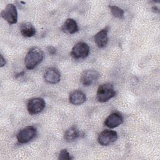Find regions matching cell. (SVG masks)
<instances>
[{
    "label": "cell",
    "instance_id": "6da1fadb",
    "mask_svg": "<svg viewBox=\"0 0 160 160\" xmlns=\"http://www.w3.org/2000/svg\"><path fill=\"white\" fill-rule=\"evenodd\" d=\"M44 58V54L42 50L38 48L34 47L29 49L27 53L24 64L28 69H32L40 64Z\"/></svg>",
    "mask_w": 160,
    "mask_h": 160
},
{
    "label": "cell",
    "instance_id": "7a4b0ae2",
    "mask_svg": "<svg viewBox=\"0 0 160 160\" xmlns=\"http://www.w3.org/2000/svg\"><path fill=\"white\" fill-rule=\"evenodd\" d=\"M116 96V91L112 84L106 83L100 85L97 90L96 99L100 102H104Z\"/></svg>",
    "mask_w": 160,
    "mask_h": 160
},
{
    "label": "cell",
    "instance_id": "3957f363",
    "mask_svg": "<svg viewBox=\"0 0 160 160\" xmlns=\"http://www.w3.org/2000/svg\"><path fill=\"white\" fill-rule=\"evenodd\" d=\"M36 133V129L34 126H29L21 129L18 132L16 138L20 143H27L34 138Z\"/></svg>",
    "mask_w": 160,
    "mask_h": 160
},
{
    "label": "cell",
    "instance_id": "277c9868",
    "mask_svg": "<svg viewBox=\"0 0 160 160\" xmlns=\"http://www.w3.org/2000/svg\"><path fill=\"white\" fill-rule=\"evenodd\" d=\"M89 53V47L88 44L84 42L77 43L72 48L71 54L74 59H84L86 58Z\"/></svg>",
    "mask_w": 160,
    "mask_h": 160
},
{
    "label": "cell",
    "instance_id": "5b68a950",
    "mask_svg": "<svg viewBox=\"0 0 160 160\" xmlns=\"http://www.w3.org/2000/svg\"><path fill=\"white\" fill-rule=\"evenodd\" d=\"M1 16L9 24H16L18 21V12L16 7L12 4H8L1 12Z\"/></svg>",
    "mask_w": 160,
    "mask_h": 160
},
{
    "label": "cell",
    "instance_id": "8992f818",
    "mask_svg": "<svg viewBox=\"0 0 160 160\" xmlns=\"http://www.w3.org/2000/svg\"><path fill=\"white\" fill-rule=\"evenodd\" d=\"M118 139V133L115 131L104 130L98 136V141L102 146H108Z\"/></svg>",
    "mask_w": 160,
    "mask_h": 160
},
{
    "label": "cell",
    "instance_id": "52a82bcc",
    "mask_svg": "<svg viewBox=\"0 0 160 160\" xmlns=\"http://www.w3.org/2000/svg\"><path fill=\"white\" fill-rule=\"evenodd\" d=\"M45 101L42 98H36L31 99L27 104L28 111L31 114L39 113L45 108Z\"/></svg>",
    "mask_w": 160,
    "mask_h": 160
},
{
    "label": "cell",
    "instance_id": "ba28073f",
    "mask_svg": "<svg viewBox=\"0 0 160 160\" xmlns=\"http://www.w3.org/2000/svg\"><path fill=\"white\" fill-rule=\"evenodd\" d=\"M99 72L96 70L88 69L82 74L81 82L83 85L88 86L96 82L99 78Z\"/></svg>",
    "mask_w": 160,
    "mask_h": 160
},
{
    "label": "cell",
    "instance_id": "9c48e42d",
    "mask_svg": "<svg viewBox=\"0 0 160 160\" xmlns=\"http://www.w3.org/2000/svg\"><path fill=\"white\" fill-rule=\"evenodd\" d=\"M123 118L119 112H113L105 119L104 124L109 128H114L122 123Z\"/></svg>",
    "mask_w": 160,
    "mask_h": 160
},
{
    "label": "cell",
    "instance_id": "30bf717a",
    "mask_svg": "<svg viewBox=\"0 0 160 160\" xmlns=\"http://www.w3.org/2000/svg\"><path fill=\"white\" fill-rule=\"evenodd\" d=\"M44 78L47 82L50 84H56L60 81L61 74L57 69L51 68L45 72Z\"/></svg>",
    "mask_w": 160,
    "mask_h": 160
},
{
    "label": "cell",
    "instance_id": "8fae6325",
    "mask_svg": "<svg viewBox=\"0 0 160 160\" xmlns=\"http://www.w3.org/2000/svg\"><path fill=\"white\" fill-rule=\"evenodd\" d=\"M109 28L107 27L99 32H98L94 36V42L97 44L99 48H104L105 47L108 42V32Z\"/></svg>",
    "mask_w": 160,
    "mask_h": 160
},
{
    "label": "cell",
    "instance_id": "7c38bea8",
    "mask_svg": "<svg viewBox=\"0 0 160 160\" xmlns=\"http://www.w3.org/2000/svg\"><path fill=\"white\" fill-rule=\"evenodd\" d=\"M86 100V94L79 90L72 91L69 96V102L74 105H80L84 103Z\"/></svg>",
    "mask_w": 160,
    "mask_h": 160
},
{
    "label": "cell",
    "instance_id": "4fadbf2b",
    "mask_svg": "<svg viewBox=\"0 0 160 160\" xmlns=\"http://www.w3.org/2000/svg\"><path fill=\"white\" fill-rule=\"evenodd\" d=\"M81 135V132L76 126L69 128L64 132V139L66 141L70 142L77 139Z\"/></svg>",
    "mask_w": 160,
    "mask_h": 160
},
{
    "label": "cell",
    "instance_id": "5bb4252c",
    "mask_svg": "<svg viewBox=\"0 0 160 160\" xmlns=\"http://www.w3.org/2000/svg\"><path fill=\"white\" fill-rule=\"evenodd\" d=\"M61 30L68 34H74L78 31V26L76 21L73 19H68L61 27Z\"/></svg>",
    "mask_w": 160,
    "mask_h": 160
},
{
    "label": "cell",
    "instance_id": "9a60e30c",
    "mask_svg": "<svg viewBox=\"0 0 160 160\" xmlns=\"http://www.w3.org/2000/svg\"><path fill=\"white\" fill-rule=\"evenodd\" d=\"M20 31L22 35L27 38L32 37L36 33V30L33 25L28 22L21 24L20 26Z\"/></svg>",
    "mask_w": 160,
    "mask_h": 160
},
{
    "label": "cell",
    "instance_id": "2e32d148",
    "mask_svg": "<svg viewBox=\"0 0 160 160\" xmlns=\"http://www.w3.org/2000/svg\"><path fill=\"white\" fill-rule=\"evenodd\" d=\"M110 9H111V12L112 13V14L118 18H122L124 16V11L123 9H122L121 8L116 6H109Z\"/></svg>",
    "mask_w": 160,
    "mask_h": 160
},
{
    "label": "cell",
    "instance_id": "e0dca14e",
    "mask_svg": "<svg viewBox=\"0 0 160 160\" xmlns=\"http://www.w3.org/2000/svg\"><path fill=\"white\" fill-rule=\"evenodd\" d=\"M58 159H61V160H64V159L69 160V159H71L72 158L70 156V154L69 153V152L66 149H64L61 151V152L59 154Z\"/></svg>",
    "mask_w": 160,
    "mask_h": 160
},
{
    "label": "cell",
    "instance_id": "ac0fdd59",
    "mask_svg": "<svg viewBox=\"0 0 160 160\" xmlns=\"http://www.w3.org/2000/svg\"><path fill=\"white\" fill-rule=\"evenodd\" d=\"M48 51L51 55H54L56 53V49L52 46H49L48 47Z\"/></svg>",
    "mask_w": 160,
    "mask_h": 160
},
{
    "label": "cell",
    "instance_id": "d6986e66",
    "mask_svg": "<svg viewBox=\"0 0 160 160\" xmlns=\"http://www.w3.org/2000/svg\"><path fill=\"white\" fill-rule=\"evenodd\" d=\"M6 64L5 59L3 58L2 55H1V60H0V66L2 68Z\"/></svg>",
    "mask_w": 160,
    "mask_h": 160
}]
</instances>
